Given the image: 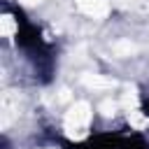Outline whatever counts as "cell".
<instances>
[{
  "label": "cell",
  "instance_id": "6da1fadb",
  "mask_svg": "<svg viewBox=\"0 0 149 149\" xmlns=\"http://www.w3.org/2000/svg\"><path fill=\"white\" fill-rule=\"evenodd\" d=\"M91 105L86 100H79L74 102L68 112H65V119H63V128H65V135L70 140H81L86 137L88 133V123H91Z\"/></svg>",
  "mask_w": 149,
  "mask_h": 149
},
{
  "label": "cell",
  "instance_id": "7a4b0ae2",
  "mask_svg": "<svg viewBox=\"0 0 149 149\" xmlns=\"http://www.w3.org/2000/svg\"><path fill=\"white\" fill-rule=\"evenodd\" d=\"M77 2V7L84 12V14H88V16H93V19H102V16H107V12H109V5L105 2V0H74Z\"/></svg>",
  "mask_w": 149,
  "mask_h": 149
},
{
  "label": "cell",
  "instance_id": "3957f363",
  "mask_svg": "<svg viewBox=\"0 0 149 149\" xmlns=\"http://www.w3.org/2000/svg\"><path fill=\"white\" fill-rule=\"evenodd\" d=\"M81 84L86 88H95V91H105V88H114L116 86L114 79L102 77V74H95V72H84L81 74Z\"/></svg>",
  "mask_w": 149,
  "mask_h": 149
},
{
  "label": "cell",
  "instance_id": "277c9868",
  "mask_svg": "<svg viewBox=\"0 0 149 149\" xmlns=\"http://www.w3.org/2000/svg\"><path fill=\"white\" fill-rule=\"evenodd\" d=\"M16 116H19V100H14L12 93H5V98H2V126L7 128Z\"/></svg>",
  "mask_w": 149,
  "mask_h": 149
},
{
  "label": "cell",
  "instance_id": "5b68a950",
  "mask_svg": "<svg viewBox=\"0 0 149 149\" xmlns=\"http://www.w3.org/2000/svg\"><path fill=\"white\" fill-rule=\"evenodd\" d=\"M119 105L126 109V114L133 112V109H140V100H137V91H135V86H126V91H123Z\"/></svg>",
  "mask_w": 149,
  "mask_h": 149
},
{
  "label": "cell",
  "instance_id": "8992f818",
  "mask_svg": "<svg viewBox=\"0 0 149 149\" xmlns=\"http://www.w3.org/2000/svg\"><path fill=\"white\" fill-rule=\"evenodd\" d=\"M14 30H16L14 16H12V14H2V16H0V33H2V37H12Z\"/></svg>",
  "mask_w": 149,
  "mask_h": 149
},
{
  "label": "cell",
  "instance_id": "52a82bcc",
  "mask_svg": "<svg viewBox=\"0 0 149 149\" xmlns=\"http://www.w3.org/2000/svg\"><path fill=\"white\" fill-rule=\"evenodd\" d=\"M112 51H114L116 56H130V54L137 51V44H133V42H128V40H121V42H116V44L112 47Z\"/></svg>",
  "mask_w": 149,
  "mask_h": 149
},
{
  "label": "cell",
  "instance_id": "ba28073f",
  "mask_svg": "<svg viewBox=\"0 0 149 149\" xmlns=\"http://www.w3.org/2000/svg\"><path fill=\"white\" fill-rule=\"evenodd\" d=\"M119 2L133 12H149V0H119Z\"/></svg>",
  "mask_w": 149,
  "mask_h": 149
},
{
  "label": "cell",
  "instance_id": "9c48e42d",
  "mask_svg": "<svg viewBox=\"0 0 149 149\" xmlns=\"http://www.w3.org/2000/svg\"><path fill=\"white\" fill-rule=\"evenodd\" d=\"M98 109H100L105 116H114V114H116V109H119V102H114V100H102Z\"/></svg>",
  "mask_w": 149,
  "mask_h": 149
},
{
  "label": "cell",
  "instance_id": "30bf717a",
  "mask_svg": "<svg viewBox=\"0 0 149 149\" xmlns=\"http://www.w3.org/2000/svg\"><path fill=\"white\" fill-rule=\"evenodd\" d=\"M23 5H40V2H44V0H21Z\"/></svg>",
  "mask_w": 149,
  "mask_h": 149
}]
</instances>
